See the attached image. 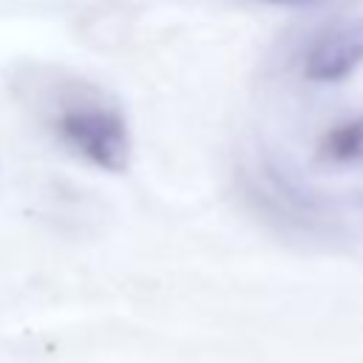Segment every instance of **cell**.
I'll return each instance as SVG.
<instances>
[{
  "mask_svg": "<svg viewBox=\"0 0 363 363\" xmlns=\"http://www.w3.org/2000/svg\"><path fill=\"white\" fill-rule=\"evenodd\" d=\"M258 3H275V6H309L318 0H258Z\"/></svg>",
  "mask_w": 363,
  "mask_h": 363,
  "instance_id": "277c9868",
  "label": "cell"
},
{
  "mask_svg": "<svg viewBox=\"0 0 363 363\" xmlns=\"http://www.w3.org/2000/svg\"><path fill=\"white\" fill-rule=\"evenodd\" d=\"M60 139L99 170L122 173L130 162V130L116 108L102 102L68 105L57 113Z\"/></svg>",
  "mask_w": 363,
  "mask_h": 363,
  "instance_id": "6da1fadb",
  "label": "cell"
},
{
  "mask_svg": "<svg viewBox=\"0 0 363 363\" xmlns=\"http://www.w3.org/2000/svg\"><path fill=\"white\" fill-rule=\"evenodd\" d=\"M363 62V17L337 20L312 37L303 54V77L312 82H340Z\"/></svg>",
  "mask_w": 363,
  "mask_h": 363,
  "instance_id": "7a4b0ae2",
  "label": "cell"
},
{
  "mask_svg": "<svg viewBox=\"0 0 363 363\" xmlns=\"http://www.w3.org/2000/svg\"><path fill=\"white\" fill-rule=\"evenodd\" d=\"M329 153L337 162H352L363 156V122H349L343 128H337L329 139H326Z\"/></svg>",
  "mask_w": 363,
  "mask_h": 363,
  "instance_id": "3957f363",
  "label": "cell"
}]
</instances>
